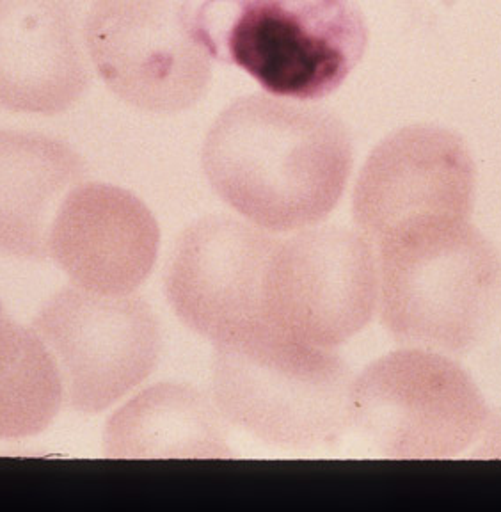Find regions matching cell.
Masks as SVG:
<instances>
[{
    "mask_svg": "<svg viewBox=\"0 0 501 512\" xmlns=\"http://www.w3.org/2000/svg\"><path fill=\"white\" fill-rule=\"evenodd\" d=\"M203 171L221 198L267 232H301L338 205L352 141L324 107L265 95L228 105L208 128Z\"/></svg>",
    "mask_w": 501,
    "mask_h": 512,
    "instance_id": "6da1fadb",
    "label": "cell"
},
{
    "mask_svg": "<svg viewBox=\"0 0 501 512\" xmlns=\"http://www.w3.org/2000/svg\"><path fill=\"white\" fill-rule=\"evenodd\" d=\"M382 324L398 344L471 349L501 303V258L470 221H438L375 244Z\"/></svg>",
    "mask_w": 501,
    "mask_h": 512,
    "instance_id": "7a4b0ae2",
    "label": "cell"
},
{
    "mask_svg": "<svg viewBox=\"0 0 501 512\" xmlns=\"http://www.w3.org/2000/svg\"><path fill=\"white\" fill-rule=\"evenodd\" d=\"M194 36L278 98L320 100L365 56L368 29L350 0H187Z\"/></svg>",
    "mask_w": 501,
    "mask_h": 512,
    "instance_id": "3957f363",
    "label": "cell"
},
{
    "mask_svg": "<svg viewBox=\"0 0 501 512\" xmlns=\"http://www.w3.org/2000/svg\"><path fill=\"white\" fill-rule=\"evenodd\" d=\"M350 377L333 349L262 324L215 344L212 397L226 422L281 448H313L345 431Z\"/></svg>",
    "mask_w": 501,
    "mask_h": 512,
    "instance_id": "277c9868",
    "label": "cell"
},
{
    "mask_svg": "<svg viewBox=\"0 0 501 512\" xmlns=\"http://www.w3.org/2000/svg\"><path fill=\"white\" fill-rule=\"evenodd\" d=\"M493 411L477 384L441 352L406 347L374 361L350 384L349 429L391 459L482 454L494 441Z\"/></svg>",
    "mask_w": 501,
    "mask_h": 512,
    "instance_id": "5b68a950",
    "label": "cell"
},
{
    "mask_svg": "<svg viewBox=\"0 0 501 512\" xmlns=\"http://www.w3.org/2000/svg\"><path fill=\"white\" fill-rule=\"evenodd\" d=\"M84 45L105 86L141 111H185L210 88L212 57L182 0H95Z\"/></svg>",
    "mask_w": 501,
    "mask_h": 512,
    "instance_id": "8992f818",
    "label": "cell"
},
{
    "mask_svg": "<svg viewBox=\"0 0 501 512\" xmlns=\"http://www.w3.org/2000/svg\"><path fill=\"white\" fill-rule=\"evenodd\" d=\"M32 329L54 356L64 400L79 413H100L123 399L152 374L162 349L150 304L130 294L64 288Z\"/></svg>",
    "mask_w": 501,
    "mask_h": 512,
    "instance_id": "52a82bcc",
    "label": "cell"
},
{
    "mask_svg": "<svg viewBox=\"0 0 501 512\" xmlns=\"http://www.w3.org/2000/svg\"><path fill=\"white\" fill-rule=\"evenodd\" d=\"M379 303L372 242L347 228H306L278 240L265 288V324L333 349L359 333Z\"/></svg>",
    "mask_w": 501,
    "mask_h": 512,
    "instance_id": "ba28073f",
    "label": "cell"
},
{
    "mask_svg": "<svg viewBox=\"0 0 501 512\" xmlns=\"http://www.w3.org/2000/svg\"><path fill=\"white\" fill-rule=\"evenodd\" d=\"M475 162L462 137L436 125L393 132L368 155L354 189V219L372 246L438 221H470Z\"/></svg>",
    "mask_w": 501,
    "mask_h": 512,
    "instance_id": "9c48e42d",
    "label": "cell"
},
{
    "mask_svg": "<svg viewBox=\"0 0 501 512\" xmlns=\"http://www.w3.org/2000/svg\"><path fill=\"white\" fill-rule=\"evenodd\" d=\"M278 240L255 224L210 216L180 235L166 296L187 328L214 344L265 324V288Z\"/></svg>",
    "mask_w": 501,
    "mask_h": 512,
    "instance_id": "30bf717a",
    "label": "cell"
},
{
    "mask_svg": "<svg viewBox=\"0 0 501 512\" xmlns=\"http://www.w3.org/2000/svg\"><path fill=\"white\" fill-rule=\"evenodd\" d=\"M159 244L157 219L136 194L96 182L66 194L50 228L48 256L77 287L128 296L150 276Z\"/></svg>",
    "mask_w": 501,
    "mask_h": 512,
    "instance_id": "8fae6325",
    "label": "cell"
},
{
    "mask_svg": "<svg viewBox=\"0 0 501 512\" xmlns=\"http://www.w3.org/2000/svg\"><path fill=\"white\" fill-rule=\"evenodd\" d=\"M73 0H0V107L54 116L88 91Z\"/></svg>",
    "mask_w": 501,
    "mask_h": 512,
    "instance_id": "7c38bea8",
    "label": "cell"
},
{
    "mask_svg": "<svg viewBox=\"0 0 501 512\" xmlns=\"http://www.w3.org/2000/svg\"><path fill=\"white\" fill-rule=\"evenodd\" d=\"M84 176V160L61 139L0 130V253L47 258L57 208Z\"/></svg>",
    "mask_w": 501,
    "mask_h": 512,
    "instance_id": "4fadbf2b",
    "label": "cell"
},
{
    "mask_svg": "<svg viewBox=\"0 0 501 512\" xmlns=\"http://www.w3.org/2000/svg\"><path fill=\"white\" fill-rule=\"evenodd\" d=\"M104 452L112 459L230 456L215 404L176 383L146 388L118 409L107 422Z\"/></svg>",
    "mask_w": 501,
    "mask_h": 512,
    "instance_id": "5bb4252c",
    "label": "cell"
},
{
    "mask_svg": "<svg viewBox=\"0 0 501 512\" xmlns=\"http://www.w3.org/2000/svg\"><path fill=\"white\" fill-rule=\"evenodd\" d=\"M63 399L56 361L40 335L0 312V440L45 431Z\"/></svg>",
    "mask_w": 501,
    "mask_h": 512,
    "instance_id": "9a60e30c",
    "label": "cell"
}]
</instances>
